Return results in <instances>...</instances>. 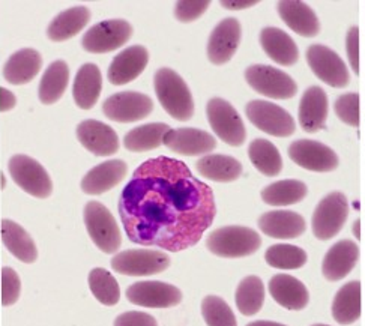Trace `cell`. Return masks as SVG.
Listing matches in <instances>:
<instances>
[{
  "label": "cell",
  "instance_id": "cell-21",
  "mask_svg": "<svg viewBox=\"0 0 365 326\" xmlns=\"http://www.w3.org/2000/svg\"><path fill=\"white\" fill-rule=\"evenodd\" d=\"M359 259V248L350 239L332 245L322 263V274L328 281H340L354 271Z\"/></svg>",
  "mask_w": 365,
  "mask_h": 326
},
{
  "label": "cell",
  "instance_id": "cell-11",
  "mask_svg": "<svg viewBox=\"0 0 365 326\" xmlns=\"http://www.w3.org/2000/svg\"><path fill=\"white\" fill-rule=\"evenodd\" d=\"M245 115L257 130L274 137H289L297 130V123L287 110L263 99L250 101Z\"/></svg>",
  "mask_w": 365,
  "mask_h": 326
},
{
  "label": "cell",
  "instance_id": "cell-22",
  "mask_svg": "<svg viewBox=\"0 0 365 326\" xmlns=\"http://www.w3.org/2000/svg\"><path fill=\"white\" fill-rule=\"evenodd\" d=\"M277 11L289 29L304 38H314L320 32V23L316 12L299 0H282Z\"/></svg>",
  "mask_w": 365,
  "mask_h": 326
},
{
  "label": "cell",
  "instance_id": "cell-28",
  "mask_svg": "<svg viewBox=\"0 0 365 326\" xmlns=\"http://www.w3.org/2000/svg\"><path fill=\"white\" fill-rule=\"evenodd\" d=\"M260 46L268 58L278 65L292 66L299 59V50L294 41L278 27H264L260 32Z\"/></svg>",
  "mask_w": 365,
  "mask_h": 326
},
{
  "label": "cell",
  "instance_id": "cell-39",
  "mask_svg": "<svg viewBox=\"0 0 365 326\" xmlns=\"http://www.w3.org/2000/svg\"><path fill=\"white\" fill-rule=\"evenodd\" d=\"M264 260L277 269H299L307 263V253L297 245L277 244L266 250Z\"/></svg>",
  "mask_w": 365,
  "mask_h": 326
},
{
  "label": "cell",
  "instance_id": "cell-46",
  "mask_svg": "<svg viewBox=\"0 0 365 326\" xmlns=\"http://www.w3.org/2000/svg\"><path fill=\"white\" fill-rule=\"evenodd\" d=\"M17 106V96L14 95L9 89L0 88V111L8 113L16 108Z\"/></svg>",
  "mask_w": 365,
  "mask_h": 326
},
{
  "label": "cell",
  "instance_id": "cell-45",
  "mask_svg": "<svg viewBox=\"0 0 365 326\" xmlns=\"http://www.w3.org/2000/svg\"><path fill=\"white\" fill-rule=\"evenodd\" d=\"M346 51L350 68L355 74H359V29L358 26H352L346 35Z\"/></svg>",
  "mask_w": 365,
  "mask_h": 326
},
{
  "label": "cell",
  "instance_id": "cell-34",
  "mask_svg": "<svg viewBox=\"0 0 365 326\" xmlns=\"http://www.w3.org/2000/svg\"><path fill=\"white\" fill-rule=\"evenodd\" d=\"M170 131L167 123H146L131 130L123 137V146L126 151L142 153L157 149L163 145L164 136Z\"/></svg>",
  "mask_w": 365,
  "mask_h": 326
},
{
  "label": "cell",
  "instance_id": "cell-32",
  "mask_svg": "<svg viewBox=\"0 0 365 326\" xmlns=\"http://www.w3.org/2000/svg\"><path fill=\"white\" fill-rule=\"evenodd\" d=\"M195 170L207 180L212 182H233L242 175V164L233 157L220 153L205 155L197 163Z\"/></svg>",
  "mask_w": 365,
  "mask_h": 326
},
{
  "label": "cell",
  "instance_id": "cell-26",
  "mask_svg": "<svg viewBox=\"0 0 365 326\" xmlns=\"http://www.w3.org/2000/svg\"><path fill=\"white\" fill-rule=\"evenodd\" d=\"M268 287L274 301L287 310H304L310 301V293L304 282L287 274L274 275L269 280Z\"/></svg>",
  "mask_w": 365,
  "mask_h": 326
},
{
  "label": "cell",
  "instance_id": "cell-20",
  "mask_svg": "<svg viewBox=\"0 0 365 326\" xmlns=\"http://www.w3.org/2000/svg\"><path fill=\"white\" fill-rule=\"evenodd\" d=\"M163 145L184 157H197L212 152L217 148V140L203 130L176 128L164 136Z\"/></svg>",
  "mask_w": 365,
  "mask_h": 326
},
{
  "label": "cell",
  "instance_id": "cell-49",
  "mask_svg": "<svg viewBox=\"0 0 365 326\" xmlns=\"http://www.w3.org/2000/svg\"><path fill=\"white\" fill-rule=\"evenodd\" d=\"M0 180H2V185H0V188L5 190L6 188V176H5V173H0Z\"/></svg>",
  "mask_w": 365,
  "mask_h": 326
},
{
  "label": "cell",
  "instance_id": "cell-23",
  "mask_svg": "<svg viewBox=\"0 0 365 326\" xmlns=\"http://www.w3.org/2000/svg\"><path fill=\"white\" fill-rule=\"evenodd\" d=\"M259 229L274 239H294L304 235L307 224L304 217L293 210H269L260 215Z\"/></svg>",
  "mask_w": 365,
  "mask_h": 326
},
{
  "label": "cell",
  "instance_id": "cell-13",
  "mask_svg": "<svg viewBox=\"0 0 365 326\" xmlns=\"http://www.w3.org/2000/svg\"><path fill=\"white\" fill-rule=\"evenodd\" d=\"M153 111L152 98L135 91L118 92L103 104L106 118L118 123H131L148 118Z\"/></svg>",
  "mask_w": 365,
  "mask_h": 326
},
{
  "label": "cell",
  "instance_id": "cell-6",
  "mask_svg": "<svg viewBox=\"0 0 365 326\" xmlns=\"http://www.w3.org/2000/svg\"><path fill=\"white\" fill-rule=\"evenodd\" d=\"M206 115L210 128L229 146H242L247 138L245 125L236 108L222 98L209 99Z\"/></svg>",
  "mask_w": 365,
  "mask_h": 326
},
{
  "label": "cell",
  "instance_id": "cell-14",
  "mask_svg": "<svg viewBox=\"0 0 365 326\" xmlns=\"http://www.w3.org/2000/svg\"><path fill=\"white\" fill-rule=\"evenodd\" d=\"M131 304L145 308H172L182 302V292L164 281H138L125 292Z\"/></svg>",
  "mask_w": 365,
  "mask_h": 326
},
{
  "label": "cell",
  "instance_id": "cell-8",
  "mask_svg": "<svg viewBox=\"0 0 365 326\" xmlns=\"http://www.w3.org/2000/svg\"><path fill=\"white\" fill-rule=\"evenodd\" d=\"M134 34L133 26L122 19L104 20L96 23L84 34L81 47L92 54H106L125 46Z\"/></svg>",
  "mask_w": 365,
  "mask_h": 326
},
{
  "label": "cell",
  "instance_id": "cell-3",
  "mask_svg": "<svg viewBox=\"0 0 365 326\" xmlns=\"http://www.w3.org/2000/svg\"><path fill=\"white\" fill-rule=\"evenodd\" d=\"M262 245L260 235L244 225H226L210 232L206 239L207 250L218 258L240 259L255 254Z\"/></svg>",
  "mask_w": 365,
  "mask_h": 326
},
{
  "label": "cell",
  "instance_id": "cell-35",
  "mask_svg": "<svg viewBox=\"0 0 365 326\" xmlns=\"http://www.w3.org/2000/svg\"><path fill=\"white\" fill-rule=\"evenodd\" d=\"M308 194L304 182L286 179L271 183L262 190V200L269 206H290L302 202Z\"/></svg>",
  "mask_w": 365,
  "mask_h": 326
},
{
  "label": "cell",
  "instance_id": "cell-19",
  "mask_svg": "<svg viewBox=\"0 0 365 326\" xmlns=\"http://www.w3.org/2000/svg\"><path fill=\"white\" fill-rule=\"evenodd\" d=\"M128 175V164L123 160H108L91 168L83 176L80 188L88 195H100L118 187Z\"/></svg>",
  "mask_w": 365,
  "mask_h": 326
},
{
  "label": "cell",
  "instance_id": "cell-18",
  "mask_svg": "<svg viewBox=\"0 0 365 326\" xmlns=\"http://www.w3.org/2000/svg\"><path fill=\"white\" fill-rule=\"evenodd\" d=\"M241 23L236 19H224L217 24L207 41V58L214 65L227 63L240 47Z\"/></svg>",
  "mask_w": 365,
  "mask_h": 326
},
{
  "label": "cell",
  "instance_id": "cell-47",
  "mask_svg": "<svg viewBox=\"0 0 365 326\" xmlns=\"http://www.w3.org/2000/svg\"><path fill=\"white\" fill-rule=\"evenodd\" d=\"M257 5V0H247V2H244V0H222L221 2V6H224L226 9H232V11H236V9H245V8H251Z\"/></svg>",
  "mask_w": 365,
  "mask_h": 326
},
{
  "label": "cell",
  "instance_id": "cell-15",
  "mask_svg": "<svg viewBox=\"0 0 365 326\" xmlns=\"http://www.w3.org/2000/svg\"><path fill=\"white\" fill-rule=\"evenodd\" d=\"M289 157L294 164L317 173L334 172L340 164L339 157L331 148L307 138L293 141L289 146Z\"/></svg>",
  "mask_w": 365,
  "mask_h": 326
},
{
  "label": "cell",
  "instance_id": "cell-9",
  "mask_svg": "<svg viewBox=\"0 0 365 326\" xmlns=\"http://www.w3.org/2000/svg\"><path fill=\"white\" fill-rule=\"evenodd\" d=\"M245 80L257 93L272 99H289L298 92V84L287 73L269 65H251Z\"/></svg>",
  "mask_w": 365,
  "mask_h": 326
},
{
  "label": "cell",
  "instance_id": "cell-31",
  "mask_svg": "<svg viewBox=\"0 0 365 326\" xmlns=\"http://www.w3.org/2000/svg\"><path fill=\"white\" fill-rule=\"evenodd\" d=\"M362 313V286L361 281H350L344 285L332 301V317L340 325L355 323Z\"/></svg>",
  "mask_w": 365,
  "mask_h": 326
},
{
  "label": "cell",
  "instance_id": "cell-43",
  "mask_svg": "<svg viewBox=\"0 0 365 326\" xmlns=\"http://www.w3.org/2000/svg\"><path fill=\"white\" fill-rule=\"evenodd\" d=\"M209 5V0H180L175 6V17L182 23L195 21L207 11Z\"/></svg>",
  "mask_w": 365,
  "mask_h": 326
},
{
  "label": "cell",
  "instance_id": "cell-12",
  "mask_svg": "<svg viewBox=\"0 0 365 326\" xmlns=\"http://www.w3.org/2000/svg\"><path fill=\"white\" fill-rule=\"evenodd\" d=\"M307 63L312 68L314 76L329 84L331 88L343 89L349 86L350 73L344 61L329 47L313 44L305 53Z\"/></svg>",
  "mask_w": 365,
  "mask_h": 326
},
{
  "label": "cell",
  "instance_id": "cell-33",
  "mask_svg": "<svg viewBox=\"0 0 365 326\" xmlns=\"http://www.w3.org/2000/svg\"><path fill=\"white\" fill-rule=\"evenodd\" d=\"M69 84V66L65 61H54L42 74L38 96L44 106L61 101Z\"/></svg>",
  "mask_w": 365,
  "mask_h": 326
},
{
  "label": "cell",
  "instance_id": "cell-40",
  "mask_svg": "<svg viewBox=\"0 0 365 326\" xmlns=\"http://www.w3.org/2000/svg\"><path fill=\"white\" fill-rule=\"evenodd\" d=\"M202 316L207 326H237L229 304L215 295H209L202 301Z\"/></svg>",
  "mask_w": 365,
  "mask_h": 326
},
{
  "label": "cell",
  "instance_id": "cell-30",
  "mask_svg": "<svg viewBox=\"0 0 365 326\" xmlns=\"http://www.w3.org/2000/svg\"><path fill=\"white\" fill-rule=\"evenodd\" d=\"M2 240L14 258L26 265L38 260V248L34 238L16 221L5 218L2 221Z\"/></svg>",
  "mask_w": 365,
  "mask_h": 326
},
{
  "label": "cell",
  "instance_id": "cell-41",
  "mask_svg": "<svg viewBox=\"0 0 365 326\" xmlns=\"http://www.w3.org/2000/svg\"><path fill=\"white\" fill-rule=\"evenodd\" d=\"M336 116L350 126L359 125V95L356 92L344 93L335 99L334 104Z\"/></svg>",
  "mask_w": 365,
  "mask_h": 326
},
{
  "label": "cell",
  "instance_id": "cell-27",
  "mask_svg": "<svg viewBox=\"0 0 365 326\" xmlns=\"http://www.w3.org/2000/svg\"><path fill=\"white\" fill-rule=\"evenodd\" d=\"M103 91L101 69L95 63H84L78 68L74 84L73 96L74 103L81 110H91L96 106Z\"/></svg>",
  "mask_w": 365,
  "mask_h": 326
},
{
  "label": "cell",
  "instance_id": "cell-1",
  "mask_svg": "<svg viewBox=\"0 0 365 326\" xmlns=\"http://www.w3.org/2000/svg\"><path fill=\"white\" fill-rule=\"evenodd\" d=\"M118 209L131 243L172 253L197 245L217 215L212 188L185 163L168 157L150 158L134 170Z\"/></svg>",
  "mask_w": 365,
  "mask_h": 326
},
{
  "label": "cell",
  "instance_id": "cell-17",
  "mask_svg": "<svg viewBox=\"0 0 365 326\" xmlns=\"http://www.w3.org/2000/svg\"><path fill=\"white\" fill-rule=\"evenodd\" d=\"M149 63V51L143 46H133L120 51L111 61L107 77L113 86H123L142 76Z\"/></svg>",
  "mask_w": 365,
  "mask_h": 326
},
{
  "label": "cell",
  "instance_id": "cell-36",
  "mask_svg": "<svg viewBox=\"0 0 365 326\" xmlns=\"http://www.w3.org/2000/svg\"><path fill=\"white\" fill-rule=\"evenodd\" d=\"M248 157L252 165L264 176H277L283 170L282 155H279V151L269 140H252L248 146Z\"/></svg>",
  "mask_w": 365,
  "mask_h": 326
},
{
  "label": "cell",
  "instance_id": "cell-7",
  "mask_svg": "<svg viewBox=\"0 0 365 326\" xmlns=\"http://www.w3.org/2000/svg\"><path fill=\"white\" fill-rule=\"evenodd\" d=\"M172 260L168 254L157 250H126L111 259V269L126 277H146L164 272Z\"/></svg>",
  "mask_w": 365,
  "mask_h": 326
},
{
  "label": "cell",
  "instance_id": "cell-2",
  "mask_svg": "<svg viewBox=\"0 0 365 326\" xmlns=\"http://www.w3.org/2000/svg\"><path fill=\"white\" fill-rule=\"evenodd\" d=\"M158 101L175 121L187 122L194 115V101L188 84L172 68H160L153 77Z\"/></svg>",
  "mask_w": 365,
  "mask_h": 326
},
{
  "label": "cell",
  "instance_id": "cell-42",
  "mask_svg": "<svg viewBox=\"0 0 365 326\" xmlns=\"http://www.w3.org/2000/svg\"><path fill=\"white\" fill-rule=\"evenodd\" d=\"M21 295V278L16 269L5 266L2 269V304L11 307L17 304Z\"/></svg>",
  "mask_w": 365,
  "mask_h": 326
},
{
  "label": "cell",
  "instance_id": "cell-10",
  "mask_svg": "<svg viewBox=\"0 0 365 326\" xmlns=\"http://www.w3.org/2000/svg\"><path fill=\"white\" fill-rule=\"evenodd\" d=\"M349 217V202L343 193H331L322 198L312 218L313 233L320 240L339 235Z\"/></svg>",
  "mask_w": 365,
  "mask_h": 326
},
{
  "label": "cell",
  "instance_id": "cell-48",
  "mask_svg": "<svg viewBox=\"0 0 365 326\" xmlns=\"http://www.w3.org/2000/svg\"><path fill=\"white\" fill-rule=\"evenodd\" d=\"M247 326H286L283 323H277V322H271V320H256L251 322Z\"/></svg>",
  "mask_w": 365,
  "mask_h": 326
},
{
  "label": "cell",
  "instance_id": "cell-44",
  "mask_svg": "<svg viewBox=\"0 0 365 326\" xmlns=\"http://www.w3.org/2000/svg\"><path fill=\"white\" fill-rule=\"evenodd\" d=\"M113 326H158L157 319L143 311H126L115 319Z\"/></svg>",
  "mask_w": 365,
  "mask_h": 326
},
{
  "label": "cell",
  "instance_id": "cell-25",
  "mask_svg": "<svg viewBox=\"0 0 365 326\" xmlns=\"http://www.w3.org/2000/svg\"><path fill=\"white\" fill-rule=\"evenodd\" d=\"M42 56L35 49H21L12 53L4 65V78L12 86L29 84L42 68Z\"/></svg>",
  "mask_w": 365,
  "mask_h": 326
},
{
  "label": "cell",
  "instance_id": "cell-29",
  "mask_svg": "<svg viewBox=\"0 0 365 326\" xmlns=\"http://www.w3.org/2000/svg\"><path fill=\"white\" fill-rule=\"evenodd\" d=\"M91 9L86 6H74L62 11L47 27V36L53 42H63L77 36L91 21Z\"/></svg>",
  "mask_w": 365,
  "mask_h": 326
},
{
  "label": "cell",
  "instance_id": "cell-50",
  "mask_svg": "<svg viewBox=\"0 0 365 326\" xmlns=\"http://www.w3.org/2000/svg\"><path fill=\"white\" fill-rule=\"evenodd\" d=\"M313 326H329V325H322V323H317V325H313Z\"/></svg>",
  "mask_w": 365,
  "mask_h": 326
},
{
  "label": "cell",
  "instance_id": "cell-5",
  "mask_svg": "<svg viewBox=\"0 0 365 326\" xmlns=\"http://www.w3.org/2000/svg\"><path fill=\"white\" fill-rule=\"evenodd\" d=\"M8 170L17 187L32 197L48 198L53 193V182L47 170L32 157L19 153L8 161Z\"/></svg>",
  "mask_w": 365,
  "mask_h": 326
},
{
  "label": "cell",
  "instance_id": "cell-37",
  "mask_svg": "<svg viewBox=\"0 0 365 326\" xmlns=\"http://www.w3.org/2000/svg\"><path fill=\"white\" fill-rule=\"evenodd\" d=\"M235 301L237 310L244 316H255L263 307L264 302V285L257 275L245 277L237 285Z\"/></svg>",
  "mask_w": 365,
  "mask_h": 326
},
{
  "label": "cell",
  "instance_id": "cell-16",
  "mask_svg": "<svg viewBox=\"0 0 365 326\" xmlns=\"http://www.w3.org/2000/svg\"><path fill=\"white\" fill-rule=\"evenodd\" d=\"M80 145L96 157H110L119 151V137L116 131L104 122L88 119L77 125L76 130Z\"/></svg>",
  "mask_w": 365,
  "mask_h": 326
},
{
  "label": "cell",
  "instance_id": "cell-24",
  "mask_svg": "<svg viewBox=\"0 0 365 326\" xmlns=\"http://www.w3.org/2000/svg\"><path fill=\"white\" fill-rule=\"evenodd\" d=\"M328 104V95L320 86H312L304 92L299 103V123L305 133L314 134L325 128Z\"/></svg>",
  "mask_w": 365,
  "mask_h": 326
},
{
  "label": "cell",
  "instance_id": "cell-38",
  "mask_svg": "<svg viewBox=\"0 0 365 326\" xmlns=\"http://www.w3.org/2000/svg\"><path fill=\"white\" fill-rule=\"evenodd\" d=\"M89 289L95 300L103 305L113 307L120 300V287L116 278L104 268H93L88 277Z\"/></svg>",
  "mask_w": 365,
  "mask_h": 326
},
{
  "label": "cell",
  "instance_id": "cell-4",
  "mask_svg": "<svg viewBox=\"0 0 365 326\" xmlns=\"http://www.w3.org/2000/svg\"><path fill=\"white\" fill-rule=\"evenodd\" d=\"M83 220L96 248L106 254H113L120 248L122 236L119 224L103 203L89 202L84 206Z\"/></svg>",
  "mask_w": 365,
  "mask_h": 326
}]
</instances>
